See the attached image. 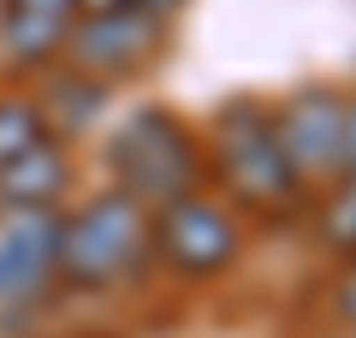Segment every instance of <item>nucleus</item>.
I'll return each mask as SVG.
<instances>
[{"instance_id": "nucleus-3", "label": "nucleus", "mask_w": 356, "mask_h": 338, "mask_svg": "<svg viewBox=\"0 0 356 338\" xmlns=\"http://www.w3.org/2000/svg\"><path fill=\"white\" fill-rule=\"evenodd\" d=\"M154 261L149 208L125 190H89L77 208H60V255L54 285L65 291H119Z\"/></svg>"}, {"instance_id": "nucleus-16", "label": "nucleus", "mask_w": 356, "mask_h": 338, "mask_svg": "<svg viewBox=\"0 0 356 338\" xmlns=\"http://www.w3.org/2000/svg\"><path fill=\"white\" fill-rule=\"evenodd\" d=\"M83 13H102V6H131V0H77Z\"/></svg>"}, {"instance_id": "nucleus-14", "label": "nucleus", "mask_w": 356, "mask_h": 338, "mask_svg": "<svg viewBox=\"0 0 356 338\" xmlns=\"http://www.w3.org/2000/svg\"><path fill=\"white\" fill-rule=\"evenodd\" d=\"M344 172H356V95L344 101Z\"/></svg>"}, {"instance_id": "nucleus-5", "label": "nucleus", "mask_w": 356, "mask_h": 338, "mask_svg": "<svg viewBox=\"0 0 356 338\" xmlns=\"http://www.w3.org/2000/svg\"><path fill=\"white\" fill-rule=\"evenodd\" d=\"M166 42H172V24H161L154 13H143V6H102V13L72 18L60 60L119 89V83H137L166 54Z\"/></svg>"}, {"instance_id": "nucleus-10", "label": "nucleus", "mask_w": 356, "mask_h": 338, "mask_svg": "<svg viewBox=\"0 0 356 338\" xmlns=\"http://www.w3.org/2000/svg\"><path fill=\"white\" fill-rule=\"evenodd\" d=\"M72 184H77L72 143L42 137V143H30L24 154L0 161V214H13V208H60Z\"/></svg>"}, {"instance_id": "nucleus-7", "label": "nucleus", "mask_w": 356, "mask_h": 338, "mask_svg": "<svg viewBox=\"0 0 356 338\" xmlns=\"http://www.w3.org/2000/svg\"><path fill=\"white\" fill-rule=\"evenodd\" d=\"M60 255V208L0 214V314H18L48 297Z\"/></svg>"}, {"instance_id": "nucleus-12", "label": "nucleus", "mask_w": 356, "mask_h": 338, "mask_svg": "<svg viewBox=\"0 0 356 338\" xmlns=\"http://www.w3.org/2000/svg\"><path fill=\"white\" fill-rule=\"evenodd\" d=\"M42 137H48V119H42L36 95H0V161L24 154Z\"/></svg>"}, {"instance_id": "nucleus-9", "label": "nucleus", "mask_w": 356, "mask_h": 338, "mask_svg": "<svg viewBox=\"0 0 356 338\" xmlns=\"http://www.w3.org/2000/svg\"><path fill=\"white\" fill-rule=\"evenodd\" d=\"M113 95H119L113 83H102V77H89V72H77V65L54 60L48 77H42L36 107H42V119H48V137L83 143L89 131H102V119L113 113Z\"/></svg>"}, {"instance_id": "nucleus-1", "label": "nucleus", "mask_w": 356, "mask_h": 338, "mask_svg": "<svg viewBox=\"0 0 356 338\" xmlns=\"http://www.w3.org/2000/svg\"><path fill=\"white\" fill-rule=\"evenodd\" d=\"M202 154H208V172H214L220 196L243 220L280 225V220H297L309 208V184L297 178L280 131H273V107L261 95L220 101L214 119L202 125Z\"/></svg>"}, {"instance_id": "nucleus-13", "label": "nucleus", "mask_w": 356, "mask_h": 338, "mask_svg": "<svg viewBox=\"0 0 356 338\" xmlns=\"http://www.w3.org/2000/svg\"><path fill=\"white\" fill-rule=\"evenodd\" d=\"M332 314H339V326H350L356 332V261L339 273V285H332Z\"/></svg>"}, {"instance_id": "nucleus-4", "label": "nucleus", "mask_w": 356, "mask_h": 338, "mask_svg": "<svg viewBox=\"0 0 356 338\" xmlns=\"http://www.w3.org/2000/svg\"><path fill=\"white\" fill-rule=\"evenodd\" d=\"M149 243L154 261L166 267L184 285H208V279H226L243 261V243H250V220L232 208L214 190H191V196L166 202L149 214Z\"/></svg>"}, {"instance_id": "nucleus-6", "label": "nucleus", "mask_w": 356, "mask_h": 338, "mask_svg": "<svg viewBox=\"0 0 356 338\" xmlns=\"http://www.w3.org/2000/svg\"><path fill=\"white\" fill-rule=\"evenodd\" d=\"M344 89L339 83H303L291 95L267 101L273 107V131H280L285 154H291L297 178L309 190H327L344 172Z\"/></svg>"}, {"instance_id": "nucleus-15", "label": "nucleus", "mask_w": 356, "mask_h": 338, "mask_svg": "<svg viewBox=\"0 0 356 338\" xmlns=\"http://www.w3.org/2000/svg\"><path fill=\"white\" fill-rule=\"evenodd\" d=\"M131 6H143V13H154V18H161V24H172V18L184 13L191 0H131Z\"/></svg>"}, {"instance_id": "nucleus-2", "label": "nucleus", "mask_w": 356, "mask_h": 338, "mask_svg": "<svg viewBox=\"0 0 356 338\" xmlns=\"http://www.w3.org/2000/svg\"><path fill=\"white\" fill-rule=\"evenodd\" d=\"M102 172L113 190L137 196L154 214V208H166V202L208 184L202 131L184 113L161 107V101H137V107L119 113V125L102 137Z\"/></svg>"}, {"instance_id": "nucleus-11", "label": "nucleus", "mask_w": 356, "mask_h": 338, "mask_svg": "<svg viewBox=\"0 0 356 338\" xmlns=\"http://www.w3.org/2000/svg\"><path fill=\"white\" fill-rule=\"evenodd\" d=\"M315 243L339 261H356V172H339L327 184V202L315 214Z\"/></svg>"}, {"instance_id": "nucleus-8", "label": "nucleus", "mask_w": 356, "mask_h": 338, "mask_svg": "<svg viewBox=\"0 0 356 338\" xmlns=\"http://www.w3.org/2000/svg\"><path fill=\"white\" fill-rule=\"evenodd\" d=\"M77 13V0H0V65L18 77L48 72Z\"/></svg>"}]
</instances>
